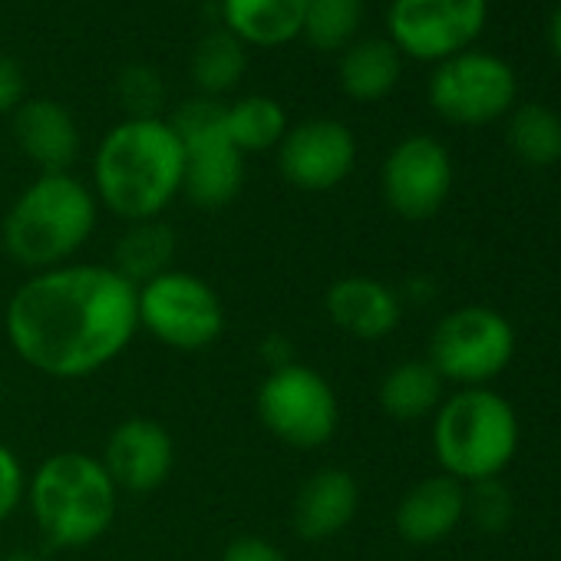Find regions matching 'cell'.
I'll list each match as a JSON object with an SVG mask.
<instances>
[{
    "label": "cell",
    "mask_w": 561,
    "mask_h": 561,
    "mask_svg": "<svg viewBox=\"0 0 561 561\" xmlns=\"http://www.w3.org/2000/svg\"><path fill=\"white\" fill-rule=\"evenodd\" d=\"M4 331L14 354L54 380H87L119 360L139 334L136 285L110 264L31 274L11 295Z\"/></svg>",
    "instance_id": "1"
},
{
    "label": "cell",
    "mask_w": 561,
    "mask_h": 561,
    "mask_svg": "<svg viewBox=\"0 0 561 561\" xmlns=\"http://www.w3.org/2000/svg\"><path fill=\"white\" fill-rule=\"evenodd\" d=\"M364 24V0H308L301 37L321 54H344Z\"/></svg>",
    "instance_id": "26"
},
{
    "label": "cell",
    "mask_w": 561,
    "mask_h": 561,
    "mask_svg": "<svg viewBox=\"0 0 561 561\" xmlns=\"http://www.w3.org/2000/svg\"><path fill=\"white\" fill-rule=\"evenodd\" d=\"M515 357L512 324L482 305L449 311L430 337V364L446 383L485 387Z\"/></svg>",
    "instance_id": "8"
},
{
    "label": "cell",
    "mask_w": 561,
    "mask_h": 561,
    "mask_svg": "<svg viewBox=\"0 0 561 561\" xmlns=\"http://www.w3.org/2000/svg\"><path fill=\"white\" fill-rule=\"evenodd\" d=\"M119 106L126 110V119H159L165 103V80L149 64H133L116 80Z\"/></svg>",
    "instance_id": "27"
},
{
    "label": "cell",
    "mask_w": 561,
    "mask_h": 561,
    "mask_svg": "<svg viewBox=\"0 0 561 561\" xmlns=\"http://www.w3.org/2000/svg\"><path fill=\"white\" fill-rule=\"evenodd\" d=\"M357 165V139L341 119H305L288 126L277 146V169L301 192H331Z\"/></svg>",
    "instance_id": "12"
},
{
    "label": "cell",
    "mask_w": 561,
    "mask_h": 561,
    "mask_svg": "<svg viewBox=\"0 0 561 561\" xmlns=\"http://www.w3.org/2000/svg\"><path fill=\"white\" fill-rule=\"evenodd\" d=\"M443 390H446V380L436 374L430 360H403L383 374L377 400L390 420L413 423L439 410V403L446 400Z\"/></svg>",
    "instance_id": "21"
},
{
    "label": "cell",
    "mask_w": 561,
    "mask_h": 561,
    "mask_svg": "<svg viewBox=\"0 0 561 561\" xmlns=\"http://www.w3.org/2000/svg\"><path fill=\"white\" fill-rule=\"evenodd\" d=\"M466 518L482 535H502L515 518V499L502 479H482L466 485Z\"/></svg>",
    "instance_id": "28"
},
{
    "label": "cell",
    "mask_w": 561,
    "mask_h": 561,
    "mask_svg": "<svg viewBox=\"0 0 561 561\" xmlns=\"http://www.w3.org/2000/svg\"><path fill=\"white\" fill-rule=\"evenodd\" d=\"M225 133L241 156L277 149L288 133V113L271 96H241L225 106Z\"/></svg>",
    "instance_id": "23"
},
{
    "label": "cell",
    "mask_w": 561,
    "mask_h": 561,
    "mask_svg": "<svg viewBox=\"0 0 561 561\" xmlns=\"http://www.w3.org/2000/svg\"><path fill=\"white\" fill-rule=\"evenodd\" d=\"M360 508V485L354 472L341 466H321L311 472L291 502V528L305 541L337 538Z\"/></svg>",
    "instance_id": "14"
},
{
    "label": "cell",
    "mask_w": 561,
    "mask_h": 561,
    "mask_svg": "<svg viewBox=\"0 0 561 561\" xmlns=\"http://www.w3.org/2000/svg\"><path fill=\"white\" fill-rule=\"evenodd\" d=\"M182 149H185L182 195L205 211L231 205L244 185V156L231 146L228 133L208 136Z\"/></svg>",
    "instance_id": "18"
},
{
    "label": "cell",
    "mask_w": 561,
    "mask_h": 561,
    "mask_svg": "<svg viewBox=\"0 0 561 561\" xmlns=\"http://www.w3.org/2000/svg\"><path fill=\"white\" fill-rule=\"evenodd\" d=\"M261 426L291 449H321L341 426V400L328 377L308 364L264 374L254 393Z\"/></svg>",
    "instance_id": "7"
},
{
    "label": "cell",
    "mask_w": 561,
    "mask_h": 561,
    "mask_svg": "<svg viewBox=\"0 0 561 561\" xmlns=\"http://www.w3.org/2000/svg\"><path fill=\"white\" fill-rule=\"evenodd\" d=\"M0 400H4V380H0Z\"/></svg>",
    "instance_id": "37"
},
{
    "label": "cell",
    "mask_w": 561,
    "mask_h": 561,
    "mask_svg": "<svg viewBox=\"0 0 561 561\" xmlns=\"http://www.w3.org/2000/svg\"><path fill=\"white\" fill-rule=\"evenodd\" d=\"M416 305H426V301H433V280H426V277H413V280H407V288H403Z\"/></svg>",
    "instance_id": "34"
},
{
    "label": "cell",
    "mask_w": 561,
    "mask_h": 561,
    "mask_svg": "<svg viewBox=\"0 0 561 561\" xmlns=\"http://www.w3.org/2000/svg\"><path fill=\"white\" fill-rule=\"evenodd\" d=\"M466 518V485L453 476H426L407 489L393 512V525L407 545H439Z\"/></svg>",
    "instance_id": "17"
},
{
    "label": "cell",
    "mask_w": 561,
    "mask_h": 561,
    "mask_svg": "<svg viewBox=\"0 0 561 561\" xmlns=\"http://www.w3.org/2000/svg\"><path fill=\"white\" fill-rule=\"evenodd\" d=\"M508 149L535 169L554 165L561 159V116L551 106L525 103L512 110L508 129H505Z\"/></svg>",
    "instance_id": "25"
},
{
    "label": "cell",
    "mask_w": 561,
    "mask_h": 561,
    "mask_svg": "<svg viewBox=\"0 0 561 561\" xmlns=\"http://www.w3.org/2000/svg\"><path fill=\"white\" fill-rule=\"evenodd\" d=\"M100 462L119 492L149 495L165 485L175 466L172 433L152 416H129L106 436Z\"/></svg>",
    "instance_id": "13"
},
{
    "label": "cell",
    "mask_w": 561,
    "mask_h": 561,
    "mask_svg": "<svg viewBox=\"0 0 561 561\" xmlns=\"http://www.w3.org/2000/svg\"><path fill=\"white\" fill-rule=\"evenodd\" d=\"M257 360L264 364V370H280V367H291L298 364V351H295V341L288 334H267L261 337L257 344Z\"/></svg>",
    "instance_id": "33"
},
{
    "label": "cell",
    "mask_w": 561,
    "mask_h": 561,
    "mask_svg": "<svg viewBox=\"0 0 561 561\" xmlns=\"http://www.w3.org/2000/svg\"><path fill=\"white\" fill-rule=\"evenodd\" d=\"M175 261V231L162 218L133 221L113 251V271H119L129 285L142 288L146 280L165 274Z\"/></svg>",
    "instance_id": "22"
},
{
    "label": "cell",
    "mask_w": 561,
    "mask_h": 561,
    "mask_svg": "<svg viewBox=\"0 0 561 561\" xmlns=\"http://www.w3.org/2000/svg\"><path fill=\"white\" fill-rule=\"evenodd\" d=\"M100 202L70 172H41L0 221L8 257L31 274L64 267L93 238Z\"/></svg>",
    "instance_id": "3"
},
{
    "label": "cell",
    "mask_w": 561,
    "mask_h": 561,
    "mask_svg": "<svg viewBox=\"0 0 561 561\" xmlns=\"http://www.w3.org/2000/svg\"><path fill=\"white\" fill-rule=\"evenodd\" d=\"M400 73H403V54L383 37L354 41L337 64V83L357 103L387 100L397 90Z\"/></svg>",
    "instance_id": "20"
},
{
    "label": "cell",
    "mask_w": 561,
    "mask_h": 561,
    "mask_svg": "<svg viewBox=\"0 0 561 561\" xmlns=\"http://www.w3.org/2000/svg\"><path fill=\"white\" fill-rule=\"evenodd\" d=\"M188 70H192V80L202 90V96L215 100L221 93H231L241 83V77L248 70V47L225 27L208 31L195 44Z\"/></svg>",
    "instance_id": "24"
},
{
    "label": "cell",
    "mask_w": 561,
    "mask_h": 561,
    "mask_svg": "<svg viewBox=\"0 0 561 561\" xmlns=\"http://www.w3.org/2000/svg\"><path fill=\"white\" fill-rule=\"evenodd\" d=\"M308 0H221L225 31L244 47L277 50L301 37Z\"/></svg>",
    "instance_id": "19"
},
{
    "label": "cell",
    "mask_w": 561,
    "mask_h": 561,
    "mask_svg": "<svg viewBox=\"0 0 561 561\" xmlns=\"http://www.w3.org/2000/svg\"><path fill=\"white\" fill-rule=\"evenodd\" d=\"M0 561H47L41 551H31V548H14L8 554H0Z\"/></svg>",
    "instance_id": "36"
},
{
    "label": "cell",
    "mask_w": 561,
    "mask_h": 561,
    "mask_svg": "<svg viewBox=\"0 0 561 561\" xmlns=\"http://www.w3.org/2000/svg\"><path fill=\"white\" fill-rule=\"evenodd\" d=\"M221 561H291V558L285 548L261 535H238L225 545Z\"/></svg>",
    "instance_id": "31"
},
{
    "label": "cell",
    "mask_w": 561,
    "mask_h": 561,
    "mask_svg": "<svg viewBox=\"0 0 561 561\" xmlns=\"http://www.w3.org/2000/svg\"><path fill=\"white\" fill-rule=\"evenodd\" d=\"M548 41H551V50H554V57L561 60V4L554 8V14H551V24H548Z\"/></svg>",
    "instance_id": "35"
},
{
    "label": "cell",
    "mask_w": 561,
    "mask_h": 561,
    "mask_svg": "<svg viewBox=\"0 0 561 561\" xmlns=\"http://www.w3.org/2000/svg\"><path fill=\"white\" fill-rule=\"evenodd\" d=\"M31 515L54 551H73L100 541L119 508V489L100 456L64 449L47 456L27 479Z\"/></svg>",
    "instance_id": "4"
},
{
    "label": "cell",
    "mask_w": 561,
    "mask_h": 561,
    "mask_svg": "<svg viewBox=\"0 0 561 561\" xmlns=\"http://www.w3.org/2000/svg\"><path fill=\"white\" fill-rule=\"evenodd\" d=\"M489 0H393L387 11L390 44L423 64H443L485 31Z\"/></svg>",
    "instance_id": "10"
},
{
    "label": "cell",
    "mask_w": 561,
    "mask_h": 561,
    "mask_svg": "<svg viewBox=\"0 0 561 561\" xmlns=\"http://www.w3.org/2000/svg\"><path fill=\"white\" fill-rule=\"evenodd\" d=\"M324 311L331 324L357 341H383L400 328L403 301L400 291L377 277L347 274L337 277L324 295Z\"/></svg>",
    "instance_id": "15"
},
{
    "label": "cell",
    "mask_w": 561,
    "mask_h": 561,
    "mask_svg": "<svg viewBox=\"0 0 561 561\" xmlns=\"http://www.w3.org/2000/svg\"><path fill=\"white\" fill-rule=\"evenodd\" d=\"M139 331L179 354L208 351L225 334V305L208 280L169 267L136 288Z\"/></svg>",
    "instance_id": "6"
},
{
    "label": "cell",
    "mask_w": 561,
    "mask_h": 561,
    "mask_svg": "<svg viewBox=\"0 0 561 561\" xmlns=\"http://www.w3.org/2000/svg\"><path fill=\"white\" fill-rule=\"evenodd\" d=\"M24 495H27L24 462L4 439H0V525L24 505Z\"/></svg>",
    "instance_id": "30"
},
{
    "label": "cell",
    "mask_w": 561,
    "mask_h": 561,
    "mask_svg": "<svg viewBox=\"0 0 561 561\" xmlns=\"http://www.w3.org/2000/svg\"><path fill=\"white\" fill-rule=\"evenodd\" d=\"M518 96L515 70L482 50H462L436 64L430 77V106L453 126H485L502 119Z\"/></svg>",
    "instance_id": "9"
},
{
    "label": "cell",
    "mask_w": 561,
    "mask_h": 561,
    "mask_svg": "<svg viewBox=\"0 0 561 561\" xmlns=\"http://www.w3.org/2000/svg\"><path fill=\"white\" fill-rule=\"evenodd\" d=\"M169 126H172V133L179 136L182 146H192V142H202L208 136H218V133H225V103H218L211 96L188 100V103H182L175 110Z\"/></svg>",
    "instance_id": "29"
},
{
    "label": "cell",
    "mask_w": 561,
    "mask_h": 561,
    "mask_svg": "<svg viewBox=\"0 0 561 561\" xmlns=\"http://www.w3.org/2000/svg\"><path fill=\"white\" fill-rule=\"evenodd\" d=\"M387 205L407 221L433 218L453 192V159L433 136L400 139L380 169Z\"/></svg>",
    "instance_id": "11"
},
{
    "label": "cell",
    "mask_w": 561,
    "mask_h": 561,
    "mask_svg": "<svg viewBox=\"0 0 561 561\" xmlns=\"http://www.w3.org/2000/svg\"><path fill=\"white\" fill-rule=\"evenodd\" d=\"M433 453L446 476L462 485L499 479L518 453V416L489 387H462L433 416Z\"/></svg>",
    "instance_id": "5"
},
{
    "label": "cell",
    "mask_w": 561,
    "mask_h": 561,
    "mask_svg": "<svg viewBox=\"0 0 561 561\" xmlns=\"http://www.w3.org/2000/svg\"><path fill=\"white\" fill-rule=\"evenodd\" d=\"M185 149L169 119H123L96 146L93 195L126 225L162 218L182 195Z\"/></svg>",
    "instance_id": "2"
},
{
    "label": "cell",
    "mask_w": 561,
    "mask_h": 561,
    "mask_svg": "<svg viewBox=\"0 0 561 561\" xmlns=\"http://www.w3.org/2000/svg\"><path fill=\"white\" fill-rule=\"evenodd\" d=\"M27 100V77L24 67L14 57L0 54V116L18 113V106Z\"/></svg>",
    "instance_id": "32"
},
{
    "label": "cell",
    "mask_w": 561,
    "mask_h": 561,
    "mask_svg": "<svg viewBox=\"0 0 561 561\" xmlns=\"http://www.w3.org/2000/svg\"><path fill=\"white\" fill-rule=\"evenodd\" d=\"M14 142L41 172H70L80 159V126L57 100H24L14 113Z\"/></svg>",
    "instance_id": "16"
}]
</instances>
